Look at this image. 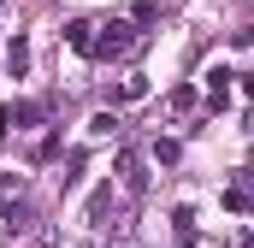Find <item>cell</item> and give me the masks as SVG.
Here are the masks:
<instances>
[{
    "mask_svg": "<svg viewBox=\"0 0 254 248\" xmlns=\"http://www.w3.org/2000/svg\"><path fill=\"white\" fill-rule=\"evenodd\" d=\"M142 36H136V24H125V18H113V24H95V36H89V60H119V54H130Z\"/></svg>",
    "mask_w": 254,
    "mask_h": 248,
    "instance_id": "cell-1",
    "label": "cell"
},
{
    "mask_svg": "<svg viewBox=\"0 0 254 248\" xmlns=\"http://www.w3.org/2000/svg\"><path fill=\"white\" fill-rule=\"evenodd\" d=\"M113 172H119V184H125L130 195H142V189H148V172H142V160H136L130 148H119V160H113Z\"/></svg>",
    "mask_w": 254,
    "mask_h": 248,
    "instance_id": "cell-2",
    "label": "cell"
},
{
    "mask_svg": "<svg viewBox=\"0 0 254 248\" xmlns=\"http://www.w3.org/2000/svg\"><path fill=\"white\" fill-rule=\"evenodd\" d=\"M36 119H42L36 101H12V107H0V130H30Z\"/></svg>",
    "mask_w": 254,
    "mask_h": 248,
    "instance_id": "cell-3",
    "label": "cell"
},
{
    "mask_svg": "<svg viewBox=\"0 0 254 248\" xmlns=\"http://www.w3.org/2000/svg\"><path fill=\"white\" fill-rule=\"evenodd\" d=\"M0 219H6V237H24V231L36 225V213H30L24 201H12V195H6V213H0Z\"/></svg>",
    "mask_w": 254,
    "mask_h": 248,
    "instance_id": "cell-4",
    "label": "cell"
},
{
    "mask_svg": "<svg viewBox=\"0 0 254 248\" xmlns=\"http://www.w3.org/2000/svg\"><path fill=\"white\" fill-rule=\"evenodd\" d=\"M6 71H12V77H24V71H30V42H24V36H12V42H6Z\"/></svg>",
    "mask_w": 254,
    "mask_h": 248,
    "instance_id": "cell-5",
    "label": "cell"
},
{
    "mask_svg": "<svg viewBox=\"0 0 254 248\" xmlns=\"http://www.w3.org/2000/svg\"><path fill=\"white\" fill-rule=\"evenodd\" d=\"M142 95H148V77H125L119 89H107V101H113V107H125V101H142Z\"/></svg>",
    "mask_w": 254,
    "mask_h": 248,
    "instance_id": "cell-6",
    "label": "cell"
},
{
    "mask_svg": "<svg viewBox=\"0 0 254 248\" xmlns=\"http://www.w3.org/2000/svg\"><path fill=\"white\" fill-rule=\"evenodd\" d=\"M172 231H178L184 248H195V207H178V213H172Z\"/></svg>",
    "mask_w": 254,
    "mask_h": 248,
    "instance_id": "cell-7",
    "label": "cell"
},
{
    "mask_svg": "<svg viewBox=\"0 0 254 248\" xmlns=\"http://www.w3.org/2000/svg\"><path fill=\"white\" fill-rule=\"evenodd\" d=\"M89 36H95V24H89V18H71V24H65V42H71L77 54H89Z\"/></svg>",
    "mask_w": 254,
    "mask_h": 248,
    "instance_id": "cell-8",
    "label": "cell"
},
{
    "mask_svg": "<svg viewBox=\"0 0 254 248\" xmlns=\"http://www.w3.org/2000/svg\"><path fill=\"white\" fill-rule=\"evenodd\" d=\"M178 154H184L178 136H154V160H160V166H178Z\"/></svg>",
    "mask_w": 254,
    "mask_h": 248,
    "instance_id": "cell-9",
    "label": "cell"
},
{
    "mask_svg": "<svg viewBox=\"0 0 254 248\" xmlns=\"http://www.w3.org/2000/svg\"><path fill=\"white\" fill-rule=\"evenodd\" d=\"M107 207H113V184L89 195V225H107Z\"/></svg>",
    "mask_w": 254,
    "mask_h": 248,
    "instance_id": "cell-10",
    "label": "cell"
},
{
    "mask_svg": "<svg viewBox=\"0 0 254 248\" xmlns=\"http://www.w3.org/2000/svg\"><path fill=\"white\" fill-rule=\"evenodd\" d=\"M195 101H201V95H195V83H178V89H172V113H190Z\"/></svg>",
    "mask_w": 254,
    "mask_h": 248,
    "instance_id": "cell-11",
    "label": "cell"
},
{
    "mask_svg": "<svg viewBox=\"0 0 254 248\" xmlns=\"http://www.w3.org/2000/svg\"><path fill=\"white\" fill-rule=\"evenodd\" d=\"M130 18H136V24H154V18H160V0H130Z\"/></svg>",
    "mask_w": 254,
    "mask_h": 248,
    "instance_id": "cell-12",
    "label": "cell"
},
{
    "mask_svg": "<svg viewBox=\"0 0 254 248\" xmlns=\"http://www.w3.org/2000/svg\"><path fill=\"white\" fill-rule=\"evenodd\" d=\"M89 130H95V136H119V113H95Z\"/></svg>",
    "mask_w": 254,
    "mask_h": 248,
    "instance_id": "cell-13",
    "label": "cell"
}]
</instances>
